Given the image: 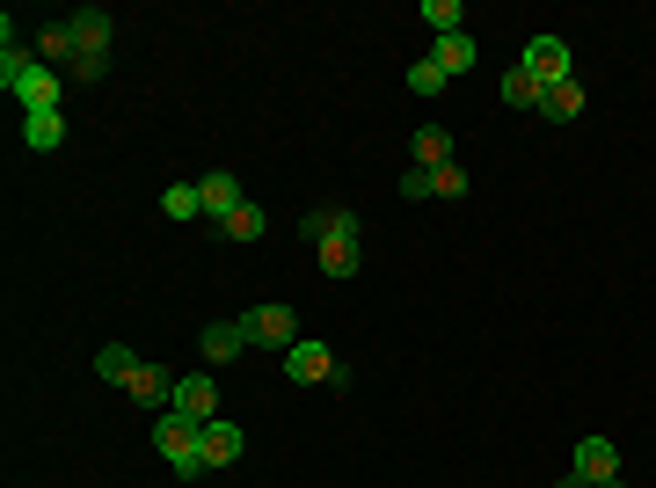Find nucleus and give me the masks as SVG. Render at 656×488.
Returning a JSON list of instances; mask_svg holds the SVG:
<instances>
[{
    "instance_id": "f257e3e1",
    "label": "nucleus",
    "mask_w": 656,
    "mask_h": 488,
    "mask_svg": "<svg viewBox=\"0 0 656 488\" xmlns=\"http://www.w3.org/2000/svg\"><path fill=\"white\" fill-rule=\"evenodd\" d=\"M299 233L321 248V270H328L336 284L358 278V262H365V219H358V211L321 205V211H307V219H299Z\"/></svg>"
},
{
    "instance_id": "f03ea898",
    "label": "nucleus",
    "mask_w": 656,
    "mask_h": 488,
    "mask_svg": "<svg viewBox=\"0 0 656 488\" xmlns=\"http://www.w3.org/2000/svg\"><path fill=\"white\" fill-rule=\"evenodd\" d=\"M197 430H205V423H191V416H154V453L168 459L175 474H183V481H197V474H205V445H197Z\"/></svg>"
},
{
    "instance_id": "7ed1b4c3",
    "label": "nucleus",
    "mask_w": 656,
    "mask_h": 488,
    "mask_svg": "<svg viewBox=\"0 0 656 488\" xmlns=\"http://www.w3.org/2000/svg\"><path fill=\"white\" fill-rule=\"evenodd\" d=\"M242 329H248V350H277V357L299 343V314L285 307V299H263V307H248Z\"/></svg>"
},
{
    "instance_id": "20e7f679",
    "label": "nucleus",
    "mask_w": 656,
    "mask_h": 488,
    "mask_svg": "<svg viewBox=\"0 0 656 488\" xmlns=\"http://www.w3.org/2000/svg\"><path fill=\"white\" fill-rule=\"evenodd\" d=\"M285 380H299V386L336 380V350H328V343H314V335H299V343L285 350Z\"/></svg>"
},
{
    "instance_id": "39448f33",
    "label": "nucleus",
    "mask_w": 656,
    "mask_h": 488,
    "mask_svg": "<svg viewBox=\"0 0 656 488\" xmlns=\"http://www.w3.org/2000/svg\"><path fill=\"white\" fill-rule=\"evenodd\" d=\"M175 416L212 423L219 416V380H212V372H183V380H175Z\"/></svg>"
},
{
    "instance_id": "423d86ee",
    "label": "nucleus",
    "mask_w": 656,
    "mask_h": 488,
    "mask_svg": "<svg viewBox=\"0 0 656 488\" xmlns=\"http://www.w3.org/2000/svg\"><path fill=\"white\" fill-rule=\"evenodd\" d=\"M525 73H533L540 87H554V81H570V44H562V37H533V44H525V59H519Z\"/></svg>"
},
{
    "instance_id": "0eeeda50",
    "label": "nucleus",
    "mask_w": 656,
    "mask_h": 488,
    "mask_svg": "<svg viewBox=\"0 0 656 488\" xmlns=\"http://www.w3.org/2000/svg\"><path fill=\"white\" fill-rule=\"evenodd\" d=\"M197 445H205V467H234V459H242V423H226V416H212L205 430H197Z\"/></svg>"
},
{
    "instance_id": "6e6552de",
    "label": "nucleus",
    "mask_w": 656,
    "mask_h": 488,
    "mask_svg": "<svg viewBox=\"0 0 656 488\" xmlns=\"http://www.w3.org/2000/svg\"><path fill=\"white\" fill-rule=\"evenodd\" d=\"M73 59H110V15L103 8H73Z\"/></svg>"
},
{
    "instance_id": "1a4fd4ad",
    "label": "nucleus",
    "mask_w": 656,
    "mask_h": 488,
    "mask_svg": "<svg viewBox=\"0 0 656 488\" xmlns=\"http://www.w3.org/2000/svg\"><path fill=\"white\" fill-rule=\"evenodd\" d=\"M197 350H205V365H226V357L248 350V329L242 321H205V329H197Z\"/></svg>"
},
{
    "instance_id": "9d476101",
    "label": "nucleus",
    "mask_w": 656,
    "mask_h": 488,
    "mask_svg": "<svg viewBox=\"0 0 656 488\" xmlns=\"http://www.w3.org/2000/svg\"><path fill=\"white\" fill-rule=\"evenodd\" d=\"M175 380H183V372H168V365H139L132 402H139V408H161V416H168V408H175Z\"/></svg>"
},
{
    "instance_id": "9b49d317",
    "label": "nucleus",
    "mask_w": 656,
    "mask_h": 488,
    "mask_svg": "<svg viewBox=\"0 0 656 488\" xmlns=\"http://www.w3.org/2000/svg\"><path fill=\"white\" fill-rule=\"evenodd\" d=\"M197 197H205V219H212V227H219V219H234V211H242L248 205V197H242V183H234V175H205V183H197Z\"/></svg>"
},
{
    "instance_id": "f8f14e48",
    "label": "nucleus",
    "mask_w": 656,
    "mask_h": 488,
    "mask_svg": "<svg viewBox=\"0 0 656 488\" xmlns=\"http://www.w3.org/2000/svg\"><path fill=\"white\" fill-rule=\"evenodd\" d=\"M576 474H584L591 488H598V481H613V474H621V453H613L605 437H584V445H576Z\"/></svg>"
},
{
    "instance_id": "ddd939ff",
    "label": "nucleus",
    "mask_w": 656,
    "mask_h": 488,
    "mask_svg": "<svg viewBox=\"0 0 656 488\" xmlns=\"http://www.w3.org/2000/svg\"><path fill=\"white\" fill-rule=\"evenodd\" d=\"M576 110H584V81H554V87H540V117L570 124Z\"/></svg>"
},
{
    "instance_id": "4468645a",
    "label": "nucleus",
    "mask_w": 656,
    "mask_h": 488,
    "mask_svg": "<svg viewBox=\"0 0 656 488\" xmlns=\"http://www.w3.org/2000/svg\"><path fill=\"white\" fill-rule=\"evenodd\" d=\"M409 154H416V168H445L452 160V132L445 124H423V132L409 139Z\"/></svg>"
},
{
    "instance_id": "2eb2a0df",
    "label": "nucleus",
    "mask_w": 656,
    "mask_h": 488,
    "mask_svg": "<svg viewBox=\"0 0 656 488\" xmlns=\"http://www.w3.org/2000/svg\"><path fill=\"white\" fill-rule=\"evenodd\" d=\"M22 139H30L37 154H52V146L66 139V117H59V110H30V117H22Z\"/></svg>"
},
{
    "instance_id": "dca6fc26",
    "label": "nucleus",
    "mask_w": 656,
    "mask_h": 488,
    "mask_svg": "<svg viewBox=\"0 0 656 488\" xmlns=\"http://www.w3.org/2000/svg\"><path fill=\"white\" fill-rule=\"evenodd\" d=\"M95 372H103L110 386H132V380H139V357H132L124 343H103V350H95Z\"/></svg>"
},
{
    "instance_id": "f3484780",
    "label": "nucleus",
    "mask_w": 656,
    "mask_h": 488,
    "mask_svg": "<svg viewBox=\"0 0 656 488\" xmlns=\"http://www.w3.org/2000/svg\"><path fill=\"white\" fill-rule=\"evenodd\" d=\"M161 211H168V219H205V197H197V183H168V190H161Z\"/></svg>"
},
{
    "instance_id": "a211bd4d",
    "label": "nucleus",
    "mask_w": 656,
    "mask_h": 488,
    "mask_svg": "<svg viewBox=\"0 0 656 488\" xmlns=\"http://www.w3.org/2000/svg\"><path fill=\"white\" fill-rule=\"evenodd\" d=\"M431 59H438V66H445V73H467V66H474V37H438V44H431Z\"/></svg>"
},
{
    "instance_id": "6ab92c4d",
    "label": "nucleus",
    "mask_w": 656,
    "mask_h": 488,
    "mask_svg": "<svg viewBox=\"0 0 656 488\" xmlns=\"http://www.w3.org/2000/svg\"><path fill=\"white\" fill-rule=\"evenodd\" d=\"M503 103H511V110H540V81L525 66H511V73H503Z\"/></svg>"
},
{
    "instance_id": "aec40b11",
    "label": "nucleus",
    "mask_w": 656,
    "mask_h": 488,
    "mask_svg": "<svg viewBox=\"0 0 656 488\" xmlns=\"http://www.w3.org/2000/svg\"><path fill=\"white\" fill-rule=\"evenodd\" d=\"M263 227H270V219H263V205H242L234 219H219L226 241H263Z\"/></svg>"
},
{
    "instance_id": "412c9836",
    "label": "nucleus",
    "mask_w": 656,
    "mask_h": 488,
    "mask_svg": "<svg viewBox=\"0 0 656 488\" xmlns=\"http://www.w3.org/2000/svg\"><path fill=\"white\" fill-rule=\"evenodd\" d=\"M409 87H416V95H445V87H452V73L438 66L431 52H423V59H416V66H409Z\"/></svg>"
},
{
    "instance_id": "4be33fe9",
    "label": "nucleus",
    "mask_w": 656,
    "mask_h": 488,
    "mask_svg": "<svg viewBox=\"0 0 656 488\" xmlns=\"http://www.w3.org/2000/svg\"><path fill=\"white\" fill-rule=\"evenodd\" d=\"M460 0H431V8H423V30H431V37H460Z\"/></svg>"
},
{
    "instance_id": "5701e85b",
    "label": "nucleus",
    "mask_w": 656,
    "mask_h": 488,
    "mask_svg": "<svg viewBox=\"0 0 656 488\" xmlns=\"http://www.w3.org/2000/svg\"><path fill=\"white\" fill-rule=\"evenodd\" d=\"M37 52H44V66H52V59H73V22H52V30L37 37Z\"/></svg>"
},
{
    "instance_id": "b1692460",
    "label": "nucleus",
    "mask_w": 656,
    "mask_h": 488,
    "mask_svg": "<svg viewBox=\"0 0 656 488\" xmlns=\"http://www.w3.org/2000/svg\"><path fill=\"white\" fill-rule=\"evenodd\" d=\"M431 197H467V168H460V160L431 168Z\"/></svg>"
},
{
    "instance_id": "393cba45",
    "label": "nucleus",
    "mask_w": 656,
    "mask_h": 488,
    "mask_svg": "<svg viewBox=\"0 0 656 488\" xmlns=\"http://www.w3.org/2000/svg\"><path fill=\"white\" fill-rule=\"evenodd\" d=\"M401 197H416V205H423V197H431V168H409V175H401Z\"/></svg>"
},
{
    "instance_id": "a878e982",
    "label": "nucleus",
    "mask_w": 656,
    "mask_h": 488,
    "mask_svg": "<svg viewBox=\"0 0 656 488\" xmlns=\"http://www.w3.org/2000/svg\"><path fill=\"white\" fill-rule=\"evenodd\" d=\"M554 488H591V481H584V474H570V481H554Z\"/></svg>"
},
{
    "instance_id": "bb28decb",
    "label": "nucleus",
    "mask_w": 656,
    "mask_h": 488,
    "mask_svg": "<svg viewBox=\"0 0 656 488\" xmlns=\"http://www.w3.org/2000/svg\"><path fill=\"white\" fill-rule=\"evenodd\" d=\"M598 488H621V474H613V481H598Z\"/></svg>"
}]
</instances>
